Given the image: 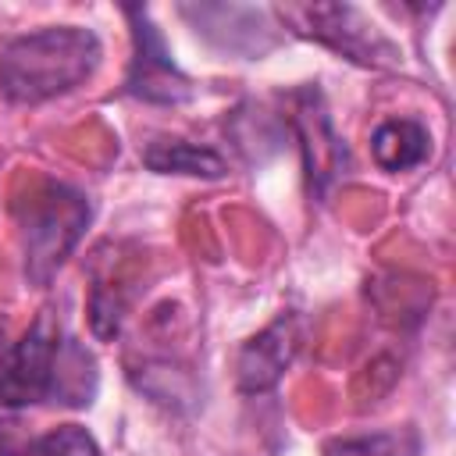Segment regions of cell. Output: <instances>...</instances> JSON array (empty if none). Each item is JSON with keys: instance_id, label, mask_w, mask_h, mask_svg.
Segmentation results:
<instances>
[{"instance_id": "cell-1", "label": "cell", "mask_w": 456, "mask_h": 456, "mask_svg": "<svg viewBox=\"0 0 456 456\" xmlns=\"http://www.w3.org/2000/svg\"><path fill=\"white\" fill-rule=\"evenodd\" d=\"M96 388V363L86 349L61 335V317L39 310L25 335L0 356V410L36 403H89Z\"/></svg>"}, {"instance_id": "cell-2", "label": "cell", "mask_w": 456, "mask_h": 456, "mask_svg": "<svg viewBox=\"0 0 456 456\" xmlns=\"http://www.w3.org/2000/svg\"><path fill=\"white\" fill-rule=\"evenodd\" d=\"M100 39L82 25H50L0 50V93L11 103H46L82 86L100 64Z\"/></svg>"}, {"instance_id": "cell-3", "label": "cell", "mask_w": 456, "mask_h": 456, "mask_svg": "<svg viewBox=\"0 0 456 456\" xmlns=\"http://www.w3.org/2000/svg\"><path fill=\"white\" fill-rule=\"evenodd\" d=\"M18 224L25 249V278L32 285H46L82 239L89 224V200L71 185L43 182L18 207Z\"/></svg>"}, {"instance_id": "cell-4", "label": "cell", "mask_w": 456, "mask_h": 456, "mask_svg": "<svg viewBox=\"0 0 456 456\" xmlns=\"http://www.w3.org/2000/svg\"><path fill=\"white\" fill-rule=\"evenodd\" d=\"M281 21L296 25V32L314 36L338 53H346L356 64L385 68L399 61V50L378 32L374 21H367L356 7L349 4H314V7H281Z\"/></svg>"}, {"instance_id": "cell-5", "label": "cell", "mask_w": 456, "mask_h": 456, "mask_svg": "<svg viewBox=\"0 0 456 456\" xmlns=\"http://www.w3.org/2000/svg\"><path fill=\"white\" fill-rule=\"evenodd\" d=\"M125 14L132 18V43H135L125 93H132L146 103H185L192 96V82L171 61L150 14L142 7H125Z\"/></svg>"}, {"instance_id": "cell-6", "label": "cell", "mask_w": 456, "mask_h": 456, "mask_svg": "<svg viewBox=\"0 0 456 456\" xmlns=\"http://www.w3.org/2000/svg\"><path fill=\"white\" fill-rule=\"evenodd\" d=\"M306 335V321L296 310H281L264 331H256L253 338L242 342L239 356H235V381L246 395H260L271 392L285 367L296 360L299 346Z\"/></svg>"}, {"instance_id": "cell-7", "label": "cell", "mask_w": 456, "mask_h": 456, "mask_svg": "<svg viewBox=\"0 0 456 456\" xmlns=\"http://www.w3.org/2000/svg\"><path fill=\"white\" fill-rule=\"evenodd\" d=\"M299 110H296V128L303 139V157H306V178H310V192L324 196L328 185L338 178V171L346 167V146L342 139L331 132V121L321 107L317 89H303L299 93Z\"/></svg>"}, {"instance_id": "cell-8", "label": "cell", "mask_w": 456, "mask_h": 456, "mask_svg": "<svg viewBox=\"0 0 456 456\" xmlns=\"http://www.w3.org/2000/svg\"><path fill=\"white\" fill-rule=\"evenodd\" d=\"M370 153H374V164L381 171L399 175V171H410L431 157V135L413 118H392V121L374 128Z\"/></svg>"}, {"instance_id": "cell-9", "label": "cell", "mask_w": 456, "mask_h": 456, "mask_svg": "<svg viewBox=\"0 0 456 456\" xmlns=\"http://www.w3.org/2000/svg\"><path fill=\"white\" fill-rule=\"evenodd\" d=\"M142 164L160 175H200V178H221L228 167L221 153L210 146H196L185 139H157L142 150Z\"/></svg>"}, {"instance_id": "cell-10", "label": "cell", "mask_w": 456, "mask_h": 456, "mask_svg": "<svg viewBox=\"0 0 456 456\" xmlns=\"http://www.w3.org/2000/svg\"><path fill=\"white\" fill-rule=\"evenodd\" d=\"M420 435L413 428H388L374 435H346L328 442L324 456H417Z\"/></svg>"}]
</instances>
